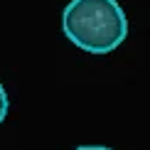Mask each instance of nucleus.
Returning <instances> with one entry per match:
<instances>
[{"label":"nucleus","mask_w":150,"mask_h":150,"mask_svg":"<svg viewBox=\"0 0 150 150\" xmlns=\"http://www.w3.org/2000/svg\"><path fill=\"white\" fill-rule=\"evenodd\" d=\"M62 32L89 54H108L128 37V20L118 0H69Z\"/></svg>","instance_id":"nucleus-1"},{"label":"nucleus","mask_w":150,"mask_h":150,"mask_svg":"<svg viewBox=\"0 0 150 150\" xmlns=\"http://www.w3.org/2000/svg\"><path fill=\"white\" fill-rule=\"evenodd\" d=\"M8 106H10L8 93H5V86L0 84V123H3V121H5V116H8Z\"/></svg>","instance_id":"nucleus-2"},{"label":"nucleus","mask_w":150,"mask_h":150,"mask_svg":"<svg viewBox=\"0 0 150 150\" xmlns=\"http://www.w3.org/2000/svg\"><path fill=\"white\" fill-rule=\"evenodd\" d=\"M76 150H111V148H106V145H81Z\"/></svg>","instance_id":"nucleus-3"}]
</instances>
